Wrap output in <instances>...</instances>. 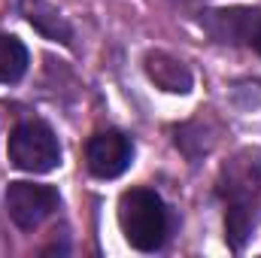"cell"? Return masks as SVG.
I'll return each mask as SVG.
<instances>
[{"label":"cell","instance_id":"7","mask_svg":"<svg viewBox=\"0 0 261 258\" xmlns=\"http://www.w3.org/2000/svg\"><path fill=\"white\" fill-rule=\"evenodd\" d=\"M146 73H149V79L158 88H164L170 94H189L192 91V73H189V67L182 64L179 58L167 55V52H149L146 55Z\"/></svg>","mask_w":261,"mask_h":258},{"label":"cell","instance_id":"6","mask_svg":"<svg viewBox=\"0 0 261 258\" xmlns=\"http://www.w3.org/2000/svg\"><path fill=\"white\" fill-rule=\"evenodd\" d=\"M134 146L122 131H97L85 143V167L97 179H116L130 167Z\"/></svg>","mask_w":261,"mask_h":258},{"label":"cell","instance_id":"4","mask_svg":"<svg viewBox=\"0 0 261 258\" xmlns=\"http://www.w3.org/2000/svg\"><path fill=\"white\" fill-rule=\"evenodd\" d=\"M58 203L61 197L52 186L21 183V179L6 186V213L21 231H34L37 225H43L58 210Z\"/></svg>","mask_w":261,"mask_h":258},{"label":"cell","instance_id":"5","mask_svg":"<svg viewBox=\"0 0 261 258\" xmlns=\"http://www.w3.org/2000/svg\"><path fill=\"white\" fill-rule=\"evenodd\" d=\"M200 24L222 43H243L261 55V9H206Z\"/></svg>","mask_w":261,"mask_h":258},{"label":"cell","instance_id":"9","mask_svg":"<svg viewBox=\"0 0 261 258\" xmlns=\"http://www.w3.org/2000/svg\"><path fill=\"white\" fill-rule=\"evenodd\" d=\"M28 49L18 37L0 34V85H12L28 73Z\"/></svg>","mask_w":261,"mask_h":258},{"label":"cell","instance_id":"8","mask_svg":"<svg viewBox=\"0 0 261 258\" xmlns=\"http://www.w3.org/2000/svg\"><path fill=\"white\" fill-rule=\"evenodd\" d=\"M18 9H21V15H24L37 31H43L49 40L70 43V28H67V21L61 18V12H58L52 3H46V0H18Z\"/></svg>","mask_w":261,"mask_h":258},{"label":"cell","instance_id":"1","mask_svg":"<svg viewBox=\"0 0 261 258\" xmlns=\"http://www.w3.org/2000/svg\"><path fill=\"white\" fill-rule=\"evenodd\" d=\"M219 197L225 200V237L234 252L246 246L261 219V152L240 149L219 170Z\"/></svg>","mask_w":261,"mask_h":258},{"label":"cell","instance_id":"2","mask_svg":"<svg viewBox=\"0 0 261 258\" xmlns=\"http://www.w3.org/2000/svg\"><path fill=\"white\" fill-rule=\"evenodd\" d=\"M119 225L137 252H155L167 240V210L152 189H128L119 197Z\"/></svg>","mask_w":261,"mask_h":258},{"label":"cell","instance_id":"3","mask_svg":"<svg viewBox=\"0 0 261 258\" xmlns=\"http://www.w3.org/2000/svg\"><path fill=\"white\" fill-rule=\"evenodd\" d=\"M9 161L28 173H49L61 164V143L43 119H24L9 134Z\"/></svg>","mask_w":261,"mask_h":258}]
</instances>
